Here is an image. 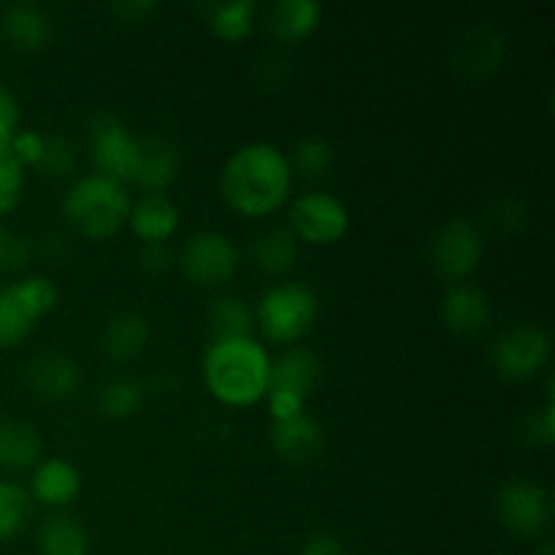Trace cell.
<instances>
[{
    "mask_svg": "<svg viewBox=\"0 0 555 555\" xmlns=\"http://www.w3.org/2000/svg\"><path fill=\"white\" fill-rule=\"evenodd\" d=\"M293 188L285 152L269 141H249L228 155L220 171L225 204L244 217H269L282 209Z\"/></svg>",
    "mask_w": 555,
    "mask_h": 555,
    "instance_id": "6da1fadb",
    "label": "cell"
},
{
    "mask_svg": "<svg viewBox=\"0 0 555 555\" xmlns=\"http://www.w3.org/2000/svg\"><path fill=\"white\" fill-rule=\"evenodd\" d=\"M201 372L209 393L225 406H249L266 399L271 352L255 336L211 339L201 358Z\"/></svg>",
    "mask_w": 555,
    "mask_h": 555,
    "instance_id": "7a4b0ae2",
    "label": "cell"
},
{
    "mask_svg": "<svg viewBox=\"0 0 555 555\" xmlns=\"http://www.w3.org/2000/svg\"><path fill=\"white\" fill-rule=\"evenodd\" d=\"M130 195L125 184L101 173H81L63 193V217L87 238H108L128 222Z\"/></svg>",
    "mask_w": 555,
    "mask_h": 555,
    "instance_id": "3957f363",
    "label": "cell"
},
{
    "mask_svg": "<svg viewBox=\"0 0 555 555\" xmlns=\"http://www.w3.org/2000/svg\"><path fill=\"white\" fill-rule=\"evenodd\" d=\"M255 328L274 345H291L307 336L318 323L320 298L304 282H276L266 287L255 304Z\"/></svg>",
    "mask_w": 555,
    "mask_h": 555,
    "instance_id": "277c9868",
    "label": "cell"
},
{
    "mask_svg": "<svg viewBox=\"0 0 555 555\" xmlns=\"http://www.w3.org/2000/svg\"><path fill=\"white\" fill-rule=\"evenodd\" d=\"M57 307V287L49 276L33 274L0 287V350L30 336L36 323Z\"/></svg>",
    "mask_w": 555,
    "mask_h": 555,
    "instance_id": "5b68a950",
    "label": "cell"
},
{
    "mask_svg": "<svg viewBox=\"0 0 555 555\" xmlns=\"http://www.w3.org/2000/svg\"><path fill=\"white\" fill-rule=\"evenodd\" d=\"M92 166L101 177L125 184L133 182L141 157V139L114 112H98L87 128Z\"/></svg>",
    "mask_w": 555,
    "mask_h": 555,
    "instance_id": "8992f818",
    "label": "cell"
},
{
    "mask_svg": "<svg viewBox=\"0 0 555 555\" xmlns=\"http://www.w3.org/2000/svg\"><path fill=\"white\" fill-rule=\"evenodd\" d=\"M551 356L553 345L547 331L526 323L504 328L488 350L493 372L509 383H526V379L537 377L551 363Z\"/></svg>",
    "mask_w": 555,
    "mask_h": 555,
    "instance_id": "52a82bcc",
    "label": "cell"
},
{
    "mask_svg": "<svg viewBox=\"0 0 555 555\" xmlns=\"http://www.w3.org/2000/svg\"><path fill=\"white\" fill-rule=\"evenodd\" d=\"M177 263L193 285L220 287L236 276L238 266H242V253L231 242V236L206 228V231H195L193 236H188V242L179 249Z\"/></svg>",
    "mask_w": 555,
    "mask_h": 555,
    "instance_id": "ba28073f",
    "label": "cell"
},
{
    "mask_svg": "<svg viewBox=\"0 0 555 555\" xmlns=\"http://www.w3.org/2000/svg\"><path fill=\"white\" fill-rule=\"evenodd\" d=\"M482 253H486V236L477 222L466 217L442 222L428 242V263L442 280H450L453 285L475 274L477 266L482 263Z\"/></svg>",
    "mask_w": 555,
    "mask_h": 555,
    "instance_id": "9c48e42d",
    "label": "cell"
},
{
    "mask_svg": "<svg viewBox=\"0 0 555 555\" xmlns=\"http://www.w3.org/2000/svg\"><path fill=\"white\" fill-rule=\"evenodd\" d=\"M287 228L298 242L325 247L345 238L350 231V209L328 190H307L287 209Z\"/></svg>",
    "mask_w": 555,
    "mask_h": 555,
    "instance_id": "30bf717a",
    "label": "cell"
},
{
    "mask_svg": "<svg viewBox=\"0 0 555 555\" xmlns=\"http://www.w3.org/2000/svg\"><path fill=\"white\" fill-rule=\"evenodd\" d=\"M496 518L518 537H537L551 526V493L531 480H509L496 493Z\"/></svg>",
    "mask_w": 555,
    "mask_h": 555,
    "instance_id": "8fae6325",
    "label": "cell"
},
{
    "mask_svg": "<svg viewBox=\"0 0 555 555\" xmlns=\"http://www.w3.org/2000/svg\"><path fill=\"white\" fill-rule=\"evenodd\" d=\"M504 57H507V38L491 22H477V25L466 27L450 49L453 70L466 79H482V76L496 74Z\"/></svg>",
    "mask_w": 555,
    "mask_h": 555,
    "instance_id": "7c38bea8",
    "label": "cell"
},
{
    "mask_svg": "<svg viewBox=\"0 0 555 555\" xmlns=\"http://www.w3.org/2000/svg\"><path fill=\"white\" fill-rule=\"evenodd\" d=\"M25 383L47 401H68L81 388V369L68 352L43 350L25 366Z\"/></svg>",
    "mask_w": 555,
    "mask_h": 555,
    "instance_id": "4fadbf2b",
    "label": "cell"
},
{
    "mask_svg": "<svg viewBox=\"0 0 555 555\" xmlns=\"http://www.w3.org/2000/svg\"><path fill=\"white\" fill-rule=\"evenodd\" d=\"M439 318L450 334L477 336L488 328L493 318L491 298L469 282H455L439 301Z\"/></svg>",
    "mask_w": 555,
    "mask_h": 555,
    "instance_id": "5bb4252c",
    "label": "cell"
},
{
    "mask_svg": "<svg viewBox=\"0 0 555 555\" xmlns=\"http://www.w3.org/2000/svg\"><path fill=\"white\" fill-rule=\"evenodd\" d=\"M320 374H323V361H320L318 352L309 350V347H287L285 352L271 358L269 390L293 393L307 401L312 390L318 388Z\"/></svg>",
    "mask_w": 555,
    "mask_h": 555,
    "instance_id": "9a60e30c",
    "label": "cell"
},
{
    "mask_svg": "<svg viewBox=\"0 0 555 555\" xmlns=\"http://www.w3.org/2000/svg\"><path fill=\"white\" fill-rule=\"evenodd\" d=\"M81 472L68 459H41L30 477V499L43 507L63 509L79 496Z\"/></svg>",
    "mask_w": 555,
    "mask_h": 555,
    "instance_id": "2e32d148",
    "label": "cell"
},
{
    "mask_svg": "<svg viewBox=\"0 0 555 555\" xmlns=\"http://www.w3.org/2000/svg\"><path fill=\"white\" fill-rule=\"evenodd\" d=\"M0 36L14 49L36 52L52 36V20L43 5L14 0V3L0 5Z\"/></svg>",
    "mask_w": 555,
    "mask_h": 555,
    "instance_id": "e0dca14e",
    "label": "cell"
},
{
    "mask_svg": "<svg viewBox=\"0 0 555 555\" xmlns=\"http://www.w3.org/2000/svg\"><path fill=\"white\" fill-rule=\"evenodd\" d=\"M128 225L141 244H166L179 231V209L166 193H144L130 204Z\"/></svg>",
    "mask_w": 555,
    "mask_h": 555,
    "instance_id": "ac0fdd59",
    "label": "cell"
},
{
    "mask_svg": "<svg viewBox=\"0 0 555 555\" xmlns=\"http://www.w3.org/2000/svg\"><path fill=\"white\" fill-rule=\"evenodd\" d=\"M271 448L287 464H312L325 448V434L314 417L301 415L271 426Z\"/></svg>",
    "mask_w": 555,
    "mask_h": 555,
    "instance_id": "d6986e66",
    "label": "cell"
},
{
    "mask_svg": "<svg viewBox=\"0 0 555 555\" xmlns=\"http://www.w3.org/2000/svg\"><path fill=\"white\" fill-rule=\"evenodd\" d=\"M182 168V152L171 139H146L141 141V157L135 166L133 184H139L144 193H163L171 188Z\"/></svg>",
    "mask_w": 555,
    "mask_h": 555,
    "instance_id": "ffe728a7",
    "label": "cell"
},
{
    "mask_svg": "<svg viewBox=\"0 0 555 555\" xmlns=\"http://www.w3.org/2000/svg\"><path fill=\"white\" fill-rule=\"evenodd\" d=\"M101 350L112 361H133L150 345V320L139 312H114L101 328Z\"/></svg>",
    "mask_w": 555,
    "mask_h": 555,
    "instance_id": "44dd1931",
    "label": "cell"
},
{
    "mask_svg": "<svg viewBox=\"0 0 555 555\" xmlns=\"http://www.w3.org/2000/svg\"><path fill=\"white\" fill-rule=\"evenodd\" d=\"M323 20L318 0H276L266 14L269 33L282 43H301L312 36Z\"/></svg>",
    "mask_w": 555,
    "mask_h": 555,
    "instance_id": "7402d4cb",
    "label": "cell"
},
{
    "mask_svg": "<svg viewBox=\"0 0 555 555\" xmlns=\"http://www.w3.org/2000/svg\"><path fill=\"white\" fill-rule=\"evenodd\" d=\"M206 331L211 339H244L255 331V312L247 298L222 293L206 307Z\"/></svg>",
    "mask_w": 555,
    "mask_h": 555,
    "instance_id": "603a6c76",
    "label": "cell"
},
{
    "mask_svg": "<svg viewBox=\"0 0 555 555\" xmlns=\"http://www.w3.org/2000/svg\"><path fill=\"white\" fill-rule=\"evenodd\" d=\"M249 258L263 274H285L298 260V238L291 228L271 225L249 242Z\"/></svg>",
    "mask_w": 555,
    "mask_h": 555,
    "instance_id": "cb8c5ba5",
    "label": "cell"
},
{
    "mask_svg": "<svg viewBox=\"0 0 555 555\" xmlns=\"http://www.w3.org/2000/svg\"><path fill=\"white\" fill-rule=\"evenodd\" d=\"M43 455V442L30 423H0V469H36Z\"/></svg>",
    "mask_w": 555,
    "mask_h": 555,
    "instance_id": "d4e9b609",
    "label": "cell"
},
{
    "mask_svg": "<svg viewBox=\"0 0 555 555\" xmlns=\"http://www.w3.org/2000/svg\"><path fill=\"white\" fill-rule=\"evenodd\" d=\"M36 551L38 555H87L90 537L74 515H49L38 529Z\"/></svg>",
    "mask_w": 555,
    "mask_h": 555,
    "instance_id": "484cf974",
    "label": "cell"
},
{
    "mask_svg": "<svg viewBox=\"0 0 555 555\" xmlns=\"http://www.w3.org/2000/svg\"><path fill=\"white\" fill-rule=\"evenodd\" d=\"M204 11L215 36H220L222 41L236 43L253 33L258 3L255 0H222V3L204 5Z\"/></svg>",
    "mask_w": 555,
    "mask_h": 555,
    "instance_id": "4316f807",
    "label": "cell"
},
{
    "mask_svg": "<svg viewBox=\"0 0 555 555\" xmlns=\"http://www.w3.org/2000/svg\"><path fill=\"white\" fill-rule=\"evenodd\" d=\"M144 385L133 377H112L98 388L95 404L108 421H128L144 404Z\"/></svg>",
    "mask_w": 555,
    "mask_h": 555,
    "instance_id": "83f0119b",
    "label": "cell"
},
{
    "mask_svg": "<svg viewBox=\"0 0 555 555\" xmlns=\"http://www.w3.org/2000/svg\"><path fill=\"white\" fill-rule=\"evenodd\" d=\"M33 515V499L20 482L0 480V542L11 540L27 526Z\"/></svg>",
    "mask_w": 555,
    "mask_h": 555,
    "instance_id": "f1b7e54d",
    "label": "cell"
},
{
    "mask_svg": "<svg viewBox=\"0 0 555 555\" xmlns=\"http://www.w3.org/2000/svg\"><path fill=\"white\" fill-rule=\"evenodd\" d=\"M287 160H291L293 171L301 173L304 179H323L334 168L336 155L334 146L323 135H307L293 146V155Z\"/></svg>",
    "mask_w": 555,
    "mask_h": 555,
    "instance_id": "f546056e",
    "label": "cell"
},
{
    "mask_svg": "<svg viewBox=\"0 0 555 555\" xmlns=\"http://www.w3.org/2000/svg\"><path fill=\"white\" fill-rule=\"evenodd\" d=\"M76 163H79V152L74 141L65 135H47V146L36 168H41L47 179H68L76 171Z\"/></svg>",
    "mask_w": 555,
    "mask_h": 555,
    "instance_id": "4dcf8cb0",
    "label": "cell"
},
{
    "mask_svg": "<svg viewBox=\"0 0 555 555\" xmlns=\"http://www.w3.org/2000/svg\"><path fill=\"white\" fill-rule=\"evenodd\" d=\"M25 190V166L11 155V150H0V217L14 211Z\"/></svg>",
    "mask_w": 555,
    "mask_h": 555,
    "instance_id": "1f68e13d",
    "label": "cell"
},
{
    "mask_svg": "<svg viewBox=\"0 0 555 555\" xmlns=\"http://www.w3.org/2000/svg\"><path fill=\"white\" fill-rule=\"evenodd\" d=\"M520 437L531 444V448H551L555 442V404L547 399L540 410H531L529 415L520 421Z\"/></svg>",
    "mask_w": 555,
    "mask_h": 555,
    "instance_id": "d6a6232c",
    "label": "cell"
},
{
    "mask_svg": "<svg viewBox=\"0 0 555 555\" xmlns=\"http://www.w3.org/2000/svg\"><path fill=\"white\" fill-rule=\"evenodd\" d=\"M526 217H529L526 215V206L518 198H513V195H504V198L493 201L488 206V225L496 233H504V236L518 233L526 225Z\"/></svg>",
    "mask_w": 555,
    "mask_h": 555,
    "instance_id": "836d02e7",
    "label": "cell"
},
{
    "mask_svg": "<svg viewBox=\"0 0 555 555\" xmlns=\"http://www.w3.org/2000/svg\"><path fill=\"white\" fill-rule=\"evenodd\" d=\"M30 260V244L22 233L0 225V274L20 271Z\"/></svg>",
    "mask_w": 555,
    "mask_h": 555,
    "instance_id": "e575fe53",
    "label": "cell"
},
{
    "mask_svg": "<svg viewBox=\"0 0 555 555\" xmlns=\"http://www.w3.org/2000/svg\"><path fill=\"white\" fill-rule=\"evenodd\" d=\"M43 146H47V135L38 133V130H16L14 139H11L9 150L11 155L16 157V160L22 163V166H38V160H41L43 155Z\"/></svg>",
    "mask_w": 555,
    "mask_h": 555,
    "instance_id": "d590c367",
    "label": "cell"
},
{
    "mask_svg": "<svg viewBox=\"0 0 555 555\" xmlns=\"http://www.w3.org/2000/svg\"><path fill=\"white\" fill-rule=\"evenodd\" d=\"M20 130V101L14 92L0 81V150L11 144L14 133Z\"/></svg>",
    "mask_w": 555,
    "mask_h": 555,
    "instance_id": "8d00e7d4",
    "label": "cell"
},
{
    "mask_svg": "<svg viewBox=\"0 0 555 555\" xmlns=\"http://www.w3.org/2000/svg\"><path fill=\"white\" fill-rule=\"evenodd\" d=\"M266 401H269V415L274 423L293 421V417L307 415V401L298 399L293 393H276V390H269L266 393Z\"/></svg>",
    "mask_w": 555,
    "mask_h": 555,
    "instance_id": "74e56055",
    "label": "cell"
},
{
    "mask_svg": "<svg viewBox=\"0 0 555 555\" xmlns=\"http://www.w3.org/2000/svg\"><path fill=\"white\" fill-rule=\"evenodd\" d=\"M173 260H177V255H173V249L166 244H141L139 249V266L141 271H146V274L157 276L163 274V271H168L173 266Z\"/></svg>",
    "mask_w": 555,
    "mask_h": 555,
    "instance_id": "f35d334b",
    "label": "cell"
},
{
    "mask_svg": "<svg viewBox=\"0 0 555 555\" xmlns=\"http://www.w3.org/2000/svg\"><path fill=\"white\" fill-rule=\"evenodd\" d=\"M298 555H350V553H347L345 542H341L339 537L331 534V531H318V534L304 540L301 553Z\"/></svg>",
    "mask_w": 555,
    "mask_h": 555,
    "instance_id": "ab89813d",
    "label": "cell"
},
{
    "mask_svg": "<svg viewBox=\"0 0 555 555\" xmlns=\"http://www.w3.org/2000/svg\"><path fill=\"white\" fill-rule=\"evenodd\" d=\"M155 9V0H117V3L112 5V11L122 22H144Z\"/></svg>",
    "mask_w": 555,
    "mask_h": 555,
    "instance_id": "60d3db41",
    "label": "cell"
},
{
    "mask_svg": "<svg viewBox=\"0 0 555 555\" xmlns=\"http://www.w3.org/2000/svg\"><path fill=\"white\" fill-rule=\"evenodd\" d=\"M41 255L49 260V263H63L70 255V242L63 233H47L41 242Z\"/></svg>",
    "mask_w": 555,
    "mask_h": 555,
    "instance_id": "b9f144b4",
    "label": "cell"
},
{
    "mask_svg": "<svg viewBox=\"0 0 555 555\" xmlns=\"http://www.w3.org/2000/svg\"><path fill=\"white\" fill-rule=\"evenodd\" d=\"M534 555H555V551H553V545H551V542H545V545H542L540 551H537Z\"/></svg>",
    "mask_w": 555,
    "mask_h": 555,
    "instance_id": "7bdbcfd3",
    "label": "cell"
},
{
    "mask_svg": "<svg viewBox=\"0 0 555 555\" xmlns=\"http://www.w3.org/2000/svg\"><path fill=\"white\" fill-rule=\"evenodd\" d=\"M0 423H3V421H0Z\"/></svg>",
    "mask_w": 555,
    "mask_h": 555,
    "instance_id": "ee69618b",
    "label": "cell"
}]
</instances>
